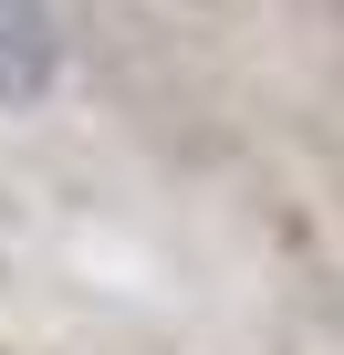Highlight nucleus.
I'll return each instance as SVG.
<instances>
[{
  "mask_svg": "<svg viewBox=\"0 0 344 355\" xmlns=\"http://www.w3.org/2000/svg\"><path fill=\"white\" fill-rule=\"evenodd\" d=\"M63 84V0H0V115H32Z\"/></svg>",
  "mask_w": 344,
  "mask_h": 355,
  "instance_id": "f257e3e1",
  "label": "nucleus"
}]
</instances>
